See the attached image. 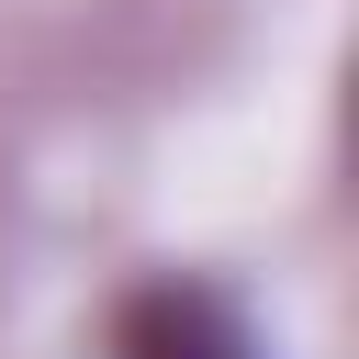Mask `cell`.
<instances>
[{
	"instance_id": "1",
	"label": "cell",
	"mask_w": 359,
	"mask_h": 359,
	"mask_svg": "<svg viewBox=\"0 0 359 359\" xmlns=\"http://www.w3.org/2000/svg\"><path fill=\"white\" fill-rule=\"evenodd\" d=\"M112 359H258V337L213 280H146L112 314Z\"/></svg>"
}]
</instances>
